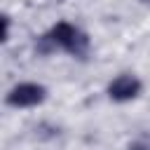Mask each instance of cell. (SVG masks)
<instances>
[{
    "label": "cell",
    "instance_id": "2",
    "mask_svg": "<svg viewBox=\"0 0 150 150\" xmlns=\"http://www.w3.org/2000/svg\"><path fill=\"white\" fill-rule=\"evenodd\" d=\"M47 98V87L38 82H19L5 94V103L12 108H33Z\"/></svg>",
    "mask_w": 150,
    "mask_h": 150
},
{
    "label": "cell",
    "instance_id": "3",
    "mask_svg": "<svg viewBox=\"0 0 150 150\" xmlns=\"http://www.w3.org/2000/svg\"><path fill=\"white\" fill-rule=\"evenodd\" d=\"M141 89H143V84H141V80H138L136 75L122 73V75H117V77L108 84V96H110L112 101H117V103H127V101L136 98V96L141 94Z\"/></svg>",
    "mask_w": 150,
    "mask_h": 150
},
{
    "label": "cell",
    "instance_id": "4",
    "mask_svg": "<svg viewBox=\"0 0 150 150\" xmlns=\"http://www.w3.org/2000/svg\"><path fill=\"white\" fill-rule=\"evenodd\" d=\"M9 40V16L2 14V42Z\"/></svg>",
    "mask_w": 150,
    "mask_h": 150
},
{
    "label": "cell",
    "instance_id": "5",
    "mask_svg": "<svg viewBox=\"0 0 150 150\" xmlns=\"http://www.w3.org/2000/svg\"><path fill=\"white\" fill-rule=\"evenodd\" d=\"M127 150H150V143L148 141H134Z\"/></svg>",
    "mask_w": 150,
    "mask_h": 150
},
{
    "label": "cell",
    "instance_id": "1",
    "mask_svg": "<svg viewBox=\"0 0 150 150\" xmlns=\"http://www.w3.org/2000/svg\"><path fill=\"white\" fill-rule=\"evenodd\" d=\"M42 45L47 47V52L49 49H63L77 59H84L89 52V35L68 21H59L56 26H52V30L47 35H42Z\"/></svg>",
    "mask_w": 150,
    "mask_h": 150
},
{
    "label": "cell",
    "instance_id": "6",
    "mask_svg": "<svg viewBox=\"0 0 150 150\" xmlns=\"http://www.w3.org/2000/svg\"><path fill=\"white\" fill-rule=\"evenodd\" d=\"M143 2H145V5H150V0H143Z\"/></svg>",
    "mask_w": 150,
    "mask_h": 150
}]
</instances>
